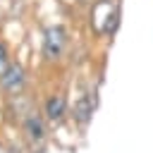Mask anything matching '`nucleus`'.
<instances>
[{
    "label": "nucleus",
    "instance_id": "nucleus-1",
    "mask_svg": "<svg viewBox=\"0 0 153 153\" xmlns=\"http://www.w3.org/2000/svg\"><path fill=\"white\" fill-rule=\"evenodd\" d=\"M62 45H65V31L60 26H50L45 31V41H43V53L48 60H55L60 53H62Z\"/></svg>",
    "mask_w": 153,
    "mask_h": 153
},
{
    "label": "nucleus",
    "instance_id": "nucleus-2",
    "mask_svg": "<svg viewBox=\"0 0 153 153\" xmlns=\"http://www.w3.org/2000/svg\"><path fill=\"white\" fill-rule=\"evenodd\" d=\"M2 86L12 93H17L22 86H24V69L19 65H10V69L2 74Z\"/></svg>",
    "mask_w": 153,
    "mask_h": 153
},
{
    "label": "nucleus",
    "instance_id": "nucleus-3",
    "mask_svg": "<svg viewBox=\"0 0 153 153\" xmlns=\"http://www.w3.org/2000/svg\"><path fill=\"white\" fill-rule=\"evenodd\" d=\"M45 115L50 120H60L65 115V98L62 96H53L48 103H45Z\"/></svg>",
    "mask_w": 153,
    "mask_h": 153
},
{
    "label": "nucleus",
    "instance_id": "nucleus-4",
    "mask_svg": "<svg viewBox=\"0 0 153 153\" xmlns=\"http://www.w3.org/2000/svg\"><path fill=\"white\" fill-rule=\"evenodd\" d=\"M91 112H93V103H91V98H88V96H84V98L76 103V117H79L81 122H86Z\"/></svg>",
    "mask_w": 153,
    "mask_h": 153
},
{
    "label": "nucleus",
    "instance_id": "nucleus-5",
    "mask_svg": "<svg viewBox=\"0 0 153 153\" xmlns=\"http://www.w3.org/2000/svg\"><path fill=\"white\" fill-rule=\"evenodd\" d=\"M26 131H29L31 139H41V136H43V127H41V122H38L36 117H31V120L26 122Z\"/></svg>",
    "mask_w": 153,
    "mask_h": 153
},
{
    "label": "nucleus",
    "instance_id": "nucleus-6",
    "mask_svg": "<svg viewBox=\"0 0 153 153\" xmlns=\"http://www.w3.org/2000/svg\"><path fill=\"white\" fill-rule=\"evenodd\" d=\"M7 69H10V62H7V48H5V43H0V76H2Z\"/></svg>",
    "mask_w": 153,
    "mask_h": 153
}]
</instances>
